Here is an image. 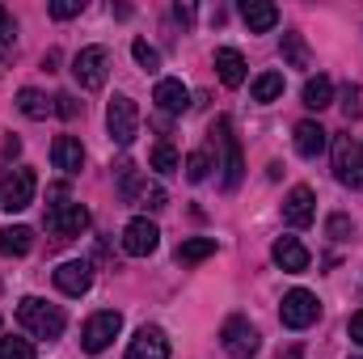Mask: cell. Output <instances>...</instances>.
<instances>
[{
    "instance_id": "obj_21",
    "label": "cell",
    "mask_w": 363,
    "mask_h": 359,
    "mask_svg": "<svg viewBox=\"0 0 363 359\" xmlns=\"http://www.w3.org/2000/svg\"><path fill=\"white\" fill-rule=\"evenodd\" d=\"M34 250V233L26 224H13V228H0V254L4 258H26Z\"/></svg>"
},
{
    "instance_id": "obj_12",
    "label": "cell",
    "mask_w": 363,
    "mask_h": 359,
    "mask_svg": "<svg viewBox=\"0 0 363 359\" xmlns=\"http://www.w3.org/2000/svg\"><path fill=\"white\" fill-rule=\"evenodd\" d=\"M313 216H317V194L308 186H291V194L283 199V220L291 228H308Z\"/></svg>"
},
{
    "instance_id": "obj_20",
    "label": "cell",
    "mask_w": 363,
    "mask_h": 359,
    "mask_svg": "<svg viewBox=\"0 0 363 359\" xmlns=\"http://www.w3.org/2000/svg\"><path fill=\"white\" fill-rule=\"evenodd\" d=\"M216 72H220V81H224L228 89H237V85L245 81V60H241V51L220 47V51H216Z\"/></svg>"
},
{
    "instance_id": "obj_8",
    "label": "cell",
    "mask_w": 363,
    "mask_h": 359,
    "mask_svg": "<svg viewBox=\"0 0 363 359\" xmlns=\"http://www.w3.org/2000/svg\"><path fill=\"white\" fill-rule=\"evenodd\" d=\"M220 347L233 359H254L258 347H262V338H258V330H254L245 317H228L224 330H220Z\"/></svg>"
},
{
    "instance_id": "obj_30",
    "label": "cell",
    "mask_w": 363,
    "mask_h": 359,
    "mask_svg": "<svg viewBox=\"0 0 363 359\" xmlns=\"http://www.w3.org/2000/svg\"><path fill=\"white\" fill-rule=\"evenodd\" d=\"M0 359H34V347L26 338H0Z\"/></svg>"
},
{
    "instance_id": "obj_29",
    "label": "cell",
    "mask_w": 363,
    "mask_h": 359,
    "mask_svg": "<svg viewBox=\"0 0 363 359\" xmlns=\"http://www.w3.org/2000/svg\"><path fill=\"white\" fill-rule=\"evenodd\" d=\"M131 55H135V64H140V68H148V72H157V68H161V55H157L144 38H135V43H131Z\"/></svg>"
},
{
    "instance_id": "obj_2",
    "label": "cell",
    "mask_w": 363,
    "mask_h": 359,
    "mask_svg": "<svg viewBox=\"0 0 363 359\" xmlns=\"http://www.w3.org/2000/svg\"><path fill=\"white\" fill-rule=\"evenodd\" d=\"M211 140H216V148H220V165L216 170H224L220 182H224V190H237L241 186V174H245V161H241V144H237V136H233V118H216L211 123Z\"/></svg>"
},
{
    "instance_id": "obj_35",
    "label": "cell",
    "mask_w": 363,
    "mask_h": 359,
    "mask_svg": "<svg viewBox=\"0 0 363 359\" xmlns=\"http://www.w3.org/2000/svg\"><path fill=\"white\" fill-rule=\"evenodd\" d=\"M51 101H55V114H64V118H77V114H81V106H77L72 93H55Z\"/></svg>"
},
{
    "instance_id": "obj_11",
    "label": "cell",
    "mask_w": 363,
    "mask_h": 359,
    "mask_svg": "<svg viewBox=\"0 0 363 359\" xmlns=\"http://www.w3.org/2000/svg\"><path fill=\"white\" fill-rule=\"evenodd\" d=\"M157 245H161V228H157L148 216L127 220V228H123V250H127L131 258H148V254H157Z\"/></svg>"
},
{
    "instance_id": "obj_24",
    "label": "cell",
    "mask_w": 363,
    "mask_h": 359,
    "mask_svg": "<svg viewBox=\"0 0 363 359\" xmlns=\"http://www.w3.org/2000/svg\"><path fill=\"white\" fill-rule=\"evenodd\" d=\"M17 110L26 118H47L55 110V101H47V93H38V89H21L17 93Z\"/></svg>"
},
{
    "instance_id": "obj_10",
    "label": "cell",
    "mask_w": 363,
    "mask_h": 359,
    "mask_svg": "<svg viewBox=\"0 0 363 359\" xmlns=\"http://www.w3.org/2000/svg\"><path fill=\"white\" fill-rule=\"evenodd\" d=\"M334 178L351 190H363V153L351 136H334Z\"/></svg>"
},
{
    "instance_id": "obj_40",
    "label": "cell",
    "mask_w": 363,
    "mask_h": 359,
    "mask_svg": "<svg viewBox=\"0 0 363 359\" xmlns=\"http://www.w3.org/2000/svg\"><path fill=\"white\" fill-rule=\"evenodd\" d=\"M0 326H4V321H0Z\"/></svg>"
},
{
    "instance_id": "obj_4",
    "label": "cell",
    "mask_w": 363,
    "mask_h": 359,
    "mask_svg": "<svg viewBox=\"0 0 363 359\" xmlns=\"http://www.w3.org/2000/svg\"><path fill=\"white\" fill-rule=\"evenodd\" d=\"M43 224H47V233H51L55 241H72V237H81V233L89 228V207H85V203H72V199L51 203Z\"/></svg>"
},
{
    "instance_id": "obj_1",
    "label": "cell",
    "mask_w": 363,
    "mask_h": 359,
    "mask_svg": "<svg viewBox=\"0 0 363 359\" xmlns=\"http://www.w3.org/2000/svg\"><path fill=\"white\" fill-rule=\"evenodd\" d=\"M17 321H21V330L34 334V338H60L64 326H68L64 309H60V304H47V300H38V296H26V300L17 304Z\"/></svg>"
},
{
    "instance_id": "obj_15",
    "label": "cell",
    "mask_w": 363,
    "mask_h": 359,
    "mask_svg": "<svg viewBox=\"0 0 363 359\" xmlns=\"http://www.w3.org/2000/svg\"><path fill=\"white\" fill-rule=\"evenodd\" d=\"M291 136H296V153H300V157H308V161H313V157H321V153H325V144H330V131H325L321 123H313V118L296 123V131H291Z\"/></svg>"
},
{
    "instance_id": "obj_6",
    "label": "cell",
    "mask_w": 363,
    "mask_h": 359,
    "mask_svg": "<svg viewBox=\"0 0 363 359\" xmlns=\"http://www.w3.org/2000/svg\"><path fill=\"white\" fill-rule=\"evenodd\" d=\"M118 330H123V313L101 309V313H93L89 321H85V330H81V347H85L89 355H101V351L118 338Z\"/></svg>"
},
{
    "instance_id": "obj_27",
    "label": "cell",
    "mask_w": 363,
    "mask_h": 359,
    "mask_svg": "<svg viewBox=\"0 0 363 359\" xmlns=\"http://www.w3.org/2000/svg\"><path fill=\"white\" fill-rule=\"evenodd\" d=\"M283 60L291 64V68H308V47H304V38L291 30V34H283Z\"/></svg>"
},
{
    "instance_id": "obj_39",
    "label": "cell",
    "mask_w": 363,
    "mask_h": 359,
    "mask_svg": "<svg viewBox=\"0 0 363 359\" xmlns=\"http://www.w3.org/2000/svg\"><path fill=\"white\" fill-rule=\"evenodd\" d=\"M17 153H21V140H17V136H9V140H4V157H9V161H13V157H17Z\"/></svg>"
},
{
    "instance_id": "obj_41",
    "label": "cell",
    "mask_w": 363,
    "mask_h": 359,
    "mask_svg": "<svg viewBox=\"0 0 363 359\" xmlns=\"http://www.w3.org/2000/svg\"><path fill=\"white\" fill-rule=\"evenodd\" d=\"M359 153H363V148H359Z\"/></svg>"
},
{
    "instance_id": "obj_34",
    "label": "cell",
    "mask_w": 363,
    "mask_h": 359,
    "mask_svg": "<svg viewBox=\"0 0 363 359\" xmlns=\"http://www.w3.org/2000/svg\"><path fill=\"white\" fill-rule=\"evenodd\" d=\"M325 233H330L334 241H347V237L355 233V224H351L347 216H330V224H325Z\"/></svg>"
},
{
    "instance_id": "obj_22",
    "label": "cell",
    "mask_w": 363,
    "mask_h": 359,
    "mask_svg": "<svg viewBox=\"0 0 363 359\" xmlns=\"http://www.w3.org/2000/svg\"><path fill=\"white\" fill-rule=\"evenodd\" d=\"M300 97H304V106H308V110H325V106L334 101V81L317 72V77H308V81H304V93H300Z\"/></svg>"
},
{
    "instance_id": "obj_32",
    "label": "cell",
    "mask_w": 363,
    "mask_h": 359,
    "mask_svg": "<svg viewBox=\"0 0 363 359\" xmlns=\"http://www.w3.org/2000/svg\"><path fill=\"white\" fill-rule=\"evenodd\" d=\"M342 110H347V118H359L363 114V89L359 85H347V89H342Z\"/></svg>"
},
{
    "instance_id": "obj_23",
    "label": "cell",
    "mask_w": 363,
    "mask_h": 359,
    "mask_svg": "<svg viewBox=\"0 0 363 359\" xmlns=\"http://www.w3.org/2000/svg\"><path fill=\"white\" fill-rule=\"evenodd\" d=\"M211 254H216V237H190V241L178 245L182 267H194V263H203V258H211Z\"/></svg>"
},
{
    "instance_id": "obj_18",
    "label": "cell",
    "mask_w": 363,
    "mask_h": 359,
    "mask_svg": "<svg viewBox=\"0 0 363 359\" xmlns=\"http://www.w3.org/2000/svg\"><path fill=\"white\" fill-rule=\"evenodd\" d=\"M271 258L279 263V267L287 270V275H300V270H308V250L296 241V237H279L271 250Z\"/></svg>"
},
{
    "instance_id": "obj_5",
    "label": "cell",
    "mask_w": 363,
    "mask_h": 359,
    "mask_svg": "<svg viewBox=\"0 0 363 359\" xmlns=\"http://www.w3.org/2000/svg\"><path fill=\"white\" fill-rule=\"evenodd\" d=\"M34 190H38L34 170H26V165L9 170V174L0 178V211H26V207L34 203Z\"/></svg>"
},
{
    "instance_id": "obj_33",
    "label": "cell",
    "mask_w": 363,
    "mask_h": 359,
    "mask_svg": "<svg viewBox=\"0 0 363 359\" xmlns=\"http://www.w3.org/2000/svg\"><path fill=\"white\" fill-rule=\"evenodd\" d=\"M85 9V0H51V17L55 21H68V17H77Z\"/></svg>"
},
{
    "instance_id": "obj_36",
    "label": "cell",
    "mask_w": 363,
    "mask_h": 359,
    "mask_svg": "<svg viewBox=\"0 0 363 359\" xmlns=\"http://www.w3.org/2000/svg\"><path fill=\"white\" fill-rule=\"evenodd\" d=\"M13 38H17V26H13L9 9H0V51H9V47H13Z\"/></svg>"
},
{
    "instance_id": "obj_3",
    "label": "cell",
    "mask_w": 363,
    "mask_h": 359,
    "mask_svg": "<svg viewBox=\"0 0 363 359\" xmlns=\"http://www.w3.org/2000/svg\"><path fill=\"white\" fill-rule=\"evenodd\" d=\"M106 127H110V140L118 148H131L135 136H140V106L127 93H114L110 106H106Z\"/></svg>"
},
{
    "instance_id": "obj_37",
    "label": "cell",
    "mask_w": 363,
    "mask_h": 359,
    "mask_svg": "<svg viewBox=\"0 0 363 359\" xmlns=\"http://www.w3.org/2000/svg\"><path fill=\"white\" fill-rule=\"evenodd\" d=\"M347 330H351V338H355V343L363 347V309L355 313V317H351V326H347Z\"/></svg>"
},
{
    "instance_id": "obj_7",
    "label": "cell",
    "mask_w": 363,
    "mask_h": 359,
    "mask_svg": "<svg viewBox=\"0 0 363 359\" xmlns=\"http://www.w3.org/2000/svg\"><path fill=\"white\" fill-rule=\"evenodd\" d=\"M279 317H283V326H287V330H308V326L321 317V304H317V296H313V292L291 287V292L283 296V304H279Z\"/></svg>"
},
{
    "instance_id": "obj_17",
    "label": "cell",
    "mask_w": 363,
    "mask_h": 359,
    "mask_svg": "<svg viewBox=\"0 0 363 359\" xmlns=\"http://www.w3.org/2000/svg\"><path fill=\"white\" fill-rule=\"evenodd\" d=\"M51 161H55V170H64V174H81V165H85V148H81V140H72V136H55V144H51Z\"/></svg>"
},
{
    "instance_id": "obj_28",
    "label": "cell",
    "mask_w": 363,
    "mask_h": 359,
    "mask_svg": "<svg viewBox=\"0 0 363 359\" xmlns=\"http://www.w3.org/2000/svg\"><path fill=\"white\" fill-rule=\"evenodd\" d=\"M207 174H211V157H207L203 148H199V153H190V157H186V178H190V182H203Z\"/></svg>"
},
{
    "instance_id": "obj_19",
    "label": "cell",
    "mask_w": 363,
    "mask_h": 359,
    "mask_svg": "<svg viewBox=\"0 0 363 359\" xmlns=\"http://www.w3.org/2000/svg\"><path fill=\"white\" fill-rule=\"evenodd\" d=\"M241 17H245V26L254 34H267V30L279 26V9L267 4V0H241Z\"/></svg>"
},
{
    "instance_id": "obj_16",
    "label": "cell",
    "mask_w": 363,
    "mask_h": 359,
    "mask_svg": "<svg viewBox=\"0 0 363 359\" xmlns=\"http://www.w3.org/2000/svg\"><path fill=\"white\" fill-rule=\"evenodd\" d=\"M55 287L64 296H85L93 287V267L89 263H64V267L55 270Z\"/></svg>"
},
{
    "instance_id": "obj_25",
    "label": "cell",
    "mask_w": 363,
    "mask_h": 359,
    "mask_svg": "<svg viewBox=\"0 0 363 359\" xmlns=\"http://www.w3.org/2000/svg\"><path fill=\"white\" fill-rule=\"evenodd\" d=\"M283 97V72H262L254 81V101H279Z\"/></svg>"
},
{
    "instance_id": "obj_9",
    "label": "cell",
    "mask_w": 363,
    "mask_h": 359,
    "mask_svg": "<svg viewBox=\"0 0 363 359\" xmlns=\"http://www.w3.org/2000/svg\"><path fill=\"white\" fill-rule=\"evenodd\" d=\"M106 72H110V55H106V47H81L77 51V60H72V77H77V85L81 89H101L106 85Z\"/></svg>"
},
{
    "instance_id": "obj_13",
    "label": "cell",
    "mask_w": 363,
    "mask_h": 359,
    "mask_svg": "<svg viewBox=\"0 0 363 359\" xmlns=\"http://www.w3.org/2000/svg\"><path fill=\"white\" fill-rule=\"evenodd\" d=\"M127 359H169V338H165V330H157V326H144V330L131 338Z\"/></svg>"
},
{
    "instance_id": "obj_14",
    "label": "cell",
    "mask_w": 363,
    "mask_h": 359,
    "mask_svg": "<svg viewBox=\"0 0 363 359\" xmlns=\"http://www.w3.org/2000/svg\"><path fill=\"white\" fill-rule=\"evenodd\" d=\"M152 101H157L161 114H186V110H190V89H186L182 81H174V77H165V81H157Z\"/></svg>"
},
{
    "instance_id": "obj_31",
    "label": "cell",
    "mask_w": 363,
    "mask_h": 359,
    "mask_svg": "<svg viewBox=\"0 0 363 359\" xmlns=\"http://www.w3.org/2000/svg\"><path fill=\"white\" fill-rule=\"evenodd\" d=\"M140 203H144L148 211H161V207L169 203V194H165V186H157V182L148 186V182H144V190H140Z\"/></svg>"
},
{
    "instance_id": "obj_38",
    "label": "cell",
    "mask_w": 363,
    "mask_h": 359,
    "mask_svg": "<svg viewBox=\"0 0 363 359\" xmlns=\"http://www.w3.org/2000/svg\"><path fill=\"white\" fill-rule=\"evenodd\" d=\"M174 17H178V21H186V26H190V21H194V4H174Z\"/></svg>"
},
{
    "instance_id": "obj_26",
    "label": "cell",
    "mask_w": 363,
    "mask_h": 359,
    "mask_svg": "<svg viewBox=\"0 0 363 359\" xmlns=\"http://www.w3.org/2000/svg\"><path fill=\"white\" fill-rule=\"evenodd\" d=\"M152 170H157V174H165V178H169V174H178V170H182L178 148H174V144H157V148H152Z\"/></svg>"
}]
</instances>
